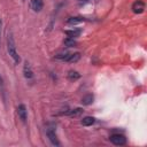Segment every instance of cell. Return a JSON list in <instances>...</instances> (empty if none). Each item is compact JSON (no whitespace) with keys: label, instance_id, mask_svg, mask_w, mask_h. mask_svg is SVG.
I'll use <instances>...</instances> for the list:
<instances>
[{"label":"cell","instance_id":"obj_18","mask_svg":"<svg viewBox=\"0 0 147 147\" xmlns=\"http://www.w3.org/2000/svg\"><path fill=\"white\" fill-rule=\"evenodd\" d=\"M0 86H1V87L3 86V84H2V78H1V77H0Z\"/></svg>","mask_w":147,"mask_h":147},{"label":"cell","instance_id":"obj_6","mask_svg":"<svg viewBox=\"0 0 147 147\" xmlns=\"http://www.w3.org/2000/svg\"><path fill=\"white\" fill-rule=\"evenodd\" d=\"M23 74H24V77L26 79H32L33 78V72H32V69L29 64V62L26 61L24 63V67H23Z\"/></svg>","mask_w":147,"mask_h":147},{"label":"cell","instance_id":"obj_8","mask_svg":"<svg viewBox=\"0 0 147 147\" xmlns=\"http://www.w3.org/2000/svg\"><path fill=\"white\" fill-rule=\"evenodd\" d=\"M79 59H80V54H79V53H69V55H68L65 62L74 63V62H77Z\"/></svg>","mask_w":147,"mask_h":147},{"label":"cell","instance_id":"obj_10","mask_svg":"<svg viewBox=\"0 0 147 147\" xmlns=\"http://www.w3.org/2000/svg\"><path fill=\"white\" fill-rule=\"evenodd\" d=\"M83 109L82 108H75V109H71V110H69L68 113H67V115H69L70 117H78V116H80L82 114H83Z\"/></svg>","mask_w":147,"mask_h":147},{"label":"cell","instance_id":"obj_13","mask_svg":"<svg viewBox=\"0 0 147 147\" xmlns=\"http://www.w3.org/2000/svg\"><path fill=\"white\" fill-rule=\"evenodd\" d=\"M84 21H85V18H83V17H69L67 23L68 24H78V23H82Z\"/></svg>","mask_w":147,"mask_h":147},{"label":"cell","instance_id":"obj_2","mask_svg":"<svg viewBox=\"0 0 147 147\" xmlns=\"http://www.w3.org/2000/svg\"><path fill=\"white\" fill-rule=\"evenodd\" d=\"M46 134H47V137H48V139H49V141H51V144L53 145V146H60L61 144H60V141H59V139H57V137H56V133H55V127L54 126H47V129H46Z\"/></svg>","mask_w":147,"mask_h":147},{"label":"cell","instance_id":"obj_5","mask_svg":"<svg viewBox=\"0 0 147 147\" xmlns=\"http://www.w3.org/2000/svg\"><path fill=\"white\" fill-rule=\"evenodd\" d=\"M17 115H18V117L21 118L22 122H25V121H26V117H28V110H26V107H25L23 103L18 105V107H17Z\"/></svg>","mask_w":147,"mask_h":147},{"label":"cell","instance_id":"obj_4","mask_svg":"<svg viewBox=\"0 0 147 147\" xmlns=\"http://www.w3.org/2000/svg\"><path fill=\"white\" fill-rule=\"evenodd\" d=\"M145 10V2L142 0H137L132 5V11L134 14H141Z\"/></svg>","mask_w":147,"mask_h":147},{"label":"cell","instance_id":"obj_15","mask_svg":"<svg viewBox=\"0 0 147 147\" xmlns=\"http://www.w3.org/2000/svg\"><path fill=\"white\" fill-rule=\"evenodd\" d=\"M63 44H64V46H67V47H74V46H76L77 41H76L74 38L68 37V38H65V39H64Z\"/></svg>","mask_w":147,"mask_h":147},{"label":"cell","instance_id":"obj_11","mask_svg":"<svg viewBox=\"0 0 147 147\" xmlns=\"http://www.w3.org/2000/svg\"><path fill=\"white\" fill-rule=\"evenodd\" d=\"M94 123H95V118L92 117V116H86V117H84V118L82 119V124H83L84 126H91V125L94 124Z\"/></svg>","mask_w":147,"mask_h":147},{"label":"cell","instance_id":"obj_1","mask_svg":"<svg viewBox=\"0 0 147 147\" xmlns=\"http://www.w3.org/2000/svg\"><path fill=\"white\" fill-rule=\"evenodd\" d=\"M7 51H8V54L10 55V57L14 60V62L17 64L20 63L21 61V57L16 51V46H15V41H14V38H13V34L11 32H8V37H7Z\"/></svg>","mask_w":147,"mask_h":147},{"label":"cell","instance_id":"obj_17","mask_svg":"<svg viewBox=\"0 0 147 147\" xmlns=\"http://www.w3.org/2000/svg\"><path fill=\"white\" fill-rule=\"evenodd\" d=\"M1 26H2V22H1V20H0V37H1Z\"/></svg>","mask_w":147,"mask_h":147},{"label":"cell","instance_id":"obj_14","mask_svg":"<svg viewBox=\"0 0 147 147\" xmlns=\"http://www.w3.org/2000/svg\"><path fill=\"white\" fill-rule=\"evenodd\" d=\"M79 77H80V75L75 70H70L68 72V79L69 80H77V79H79Z\"/></svg>","mask_w":147,"mask_h":147},{"label":"cell","instance_id":"obj_7","mask_svg":"<svg viewBox=\"0 0 147 147\" xmlns=\"http://www.w3.org/2000/svg\"><path fill=\"white\" fill-rule=\"evenodd\" d=\"M30 6L33 11H40L44 7V2H42V0H31Z\"/></svg>","mask_w":147,"mask_h":147},{"label":"cell","instance_id":"obj_9","mask_svg":"<svg viewBox=\"0 0 147 147\" xmlns=\"http://www.w3.org/2000/svg\"><path fill=\"white\" fill-rule=\"evenodd\" d=\"M80 33H82V30H80V29H72V30H67V31H65V34H67L68 37H70V38H76V37H78Z\"/></svg>","mask_w":147,"mask_h":147},{"label":"cell","instance_id":"obj_16","mask_svg":"<svg viewBox=\"0 0 147 147\" xmlns=\"http://www.w3.org/2000/svg\"><path fill=\"white\" fill-rule=\"evenodd\" d=\"M68 55H69V53H68V52H62V53L56 54V55H55V59H57V60H62V61H65V60H67V57H68Z\"/></svg>","mask_w":147,"mask_h":147},{"label":"cell","instance_id":"obj_3","mask_svg":"<svg viewBox=\"0 0 147 147\" xmlns=\"http://www.w3.org/2000/svg\"><path fill=\"white\" fill-rule=\"evenodd\" d=\"M110 141L113 145L115 146H123L126 144V138L123 136V134H119V133H114L110 136Z\"/></svg>","mask_w":147,"mask_h":147},{"label":"cell","instance_id":"obj_12","mask_svg":"<svg viewBox=\"0 0 147 147\" xmlns=\"http://www.w3.org/2000/svg\"><path fill=\"white\" fill-rule=\"evenodd\" d=\"M93 100H94V96H93L92 94H87V95L83 96L82 103H83L84 106H88V105H91V103L93 102Z\"/></svg>","mask_w":147,"mask_h":147},{"label":"cell","instance_id":"obj_19","mask_svg":"<svg viewBox=\"0 0 147 147\" xmlns=\"http://www.w3.org/2000/svg\"><path fill=\"white\" fill-rule=\"evenodd\" d=\"M80 2H87V1H90V0H79Z\"/></svg>","mask_w":147,"mask_h":147}]
</instances>
